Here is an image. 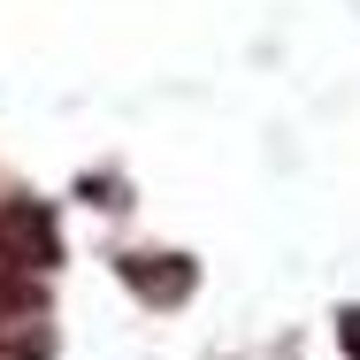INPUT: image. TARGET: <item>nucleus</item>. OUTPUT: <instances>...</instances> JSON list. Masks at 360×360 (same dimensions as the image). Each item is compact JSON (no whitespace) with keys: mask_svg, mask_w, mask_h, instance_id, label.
I'll list each match as a JSON object with an SVG mask.
<instances>
[{"mask_svg":"<svg viewBox=\"0 0 360 360\" xmlns=\"http://www.w3.org/2000/svg\"><path fill=\"white\" fill-rule=\"evenodd\" d=\"M62 261V230L39 200H8L0 207V269L8 276H46Z\"/></svg>","mask_w":360,"mask_h":360,"instance_id":"f257e3e1","label":"nucleus"},{"mask_svg":"<svg viewBox=\"0 0 360 360\" xmlns=\"http://www.w3.org/2000/svg\"><path fill=\"white\" fill-rule=\"evenodd\" d=\"M115 269H123V284L153 299V307H184L192 284H200V269L184 261V253H115Z\"/></svg>","mask_w":360,"mask_h":360,"instance_id":"f03ea898","label":"nucleus"},{"mask_svg":"<svg viewBox=\"0 0 360 360\" xmlns=\"http://www.w3.org/2000/svg\"><path fill=\"white\" fill-rule=\"evenodd\" d=\"M338 345L360 360V307H345V314H338Z\"/></svg>","mask_w":360,"mask_h":360,"instance_id":"7ed1b4c3","label":"nucleus"}]
</instances>
